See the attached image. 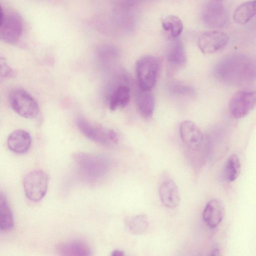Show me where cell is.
<instances>
[{
  "instance_id": "6da1fadb",
  "label": "cell",
  "mask_w": 256,
  "mask_h": 256,
  "mask_svg": "<svg viewBox=\"0 0 256 256\" xmlns=\"http://www.w3.org/2000/svg\"><path fill=\"white\" fill-rule=\"evenodd\" d=\"M216 77L225 82L240 84L248 82L256 77V63L242 55H232L216 66Z\"/></svg>"
},
{
  "instance_id": "7a4b0ae2",
  "label": "cell",
  "mask_w": 256,
  "mask_h": 256,
  "mask_svg": "<svg viewBox=\"0 0 256 256\" xmlns=\"http://www.w3.org/2000/svg\"><path fill=\"white\" fill-rule=\"evenodd\" d=\"M72 158L80 172L90 180H96L103 176L108 166L107 160L97 154L76 152L72 154Z\"/></svg>"
},
{
  "instance_id": "3957f363",
  "label": "cell",
  "mask_w": 256,
  "mask_h": 256,
  "mask_svg": "<svg viewBox=\"0 0 256 256\" xmlns=\"http://www.w3.org/2000/svg\"><path fill=\"white\" fill-rule=\"evenodd\" d=\"M77 128L87 138L105 146L116 144L118 141L116 133L108 128L96 124L82 117L76 120Z\"/></svg>"
},
{
  "instance_id": "277c9868",
  "label": "cell",
  "mask_w": 256,
  "mask_h": 256,
  "mask_svg": "<svg viewBox=\"0 0 256 256\" xmlns=\"http://www.w3.org/2000/svg\"><path fill=\"white\" fill-rule=\"evenodd\" d=\"M24 31L22 18L17 12L2 8L0 38L4 42L14 44L18 42Z\"/></svg>"
},
{
  "instance_id": "5b68a950",
  "label": "cell",
  "mask_w": 256,
  "mask_h": 256,
  "mask_svg": "<svg viewBox=\"0 0 256 256\" xmlns=\"http://www.w3.org/2000/svg\"><path fill=\"white\" fill-rule=\"evenodd\" d=\"M8 99L11 108L20 116L33 118L38 115L39 107L36 101L23 88H12L9 93Z\"/></svg>"
},
{
  "instance_id": "8992f818",
  "label": "cell",
  "mask_w": 256,
  "mask_h": 256,
  "mask_svg": "<svg viewBox=\"0 0 256 256\" xmlns=\"http://www.w3.org/2000/svg\"><path fill=\"white\" fill-rule=\"evenodd\" d=\"M158 68V60L154 56H145L138 60L136 73L140 88L152 90L156 82Z\"/></svg>"
},
{
  "instance_id": "52a82bcc",
  "label": "cell",
  "mask_w": 256,
  "mask_h": 256,
  "mask_svg": "<svg viewBox=\"0 0 256 256\" xmlns=\"http://www.w3.org/2000/svg\"><path fill=\"white\" fill-rule=\"evenodd\" d=\"M48 185V176L40 170L30 172L23 180L25 194L28 199L34 202H39L44 196Z\"/></svg>"
},
{
  "instance_id": "ba28073f",
  "label": "cell",
  "mask_w": 256,
  "mask_h": 256,
  "mask_svg": "<svg viewBox=\"0 0 256 256\" xmlns=\"http://www.w3.org/2000/svg\"><path fill=\"white\" fill-rule=\"evenodd\" d=\"M202 22L211 28H222L228 24V17L226 10L217 0L208 1L204 6L201 12Z\"/></svg>"
},
{
  "instance_id": "9c48e42d",
  "label": "cell",
  "mask_w": 256,
  "mask_h": 256,
  "mask_svg": "<svg viewBox=\"0 0 256 256\" xmlns=\"http://www.w3.org/2000/svg\"><path fill=\"white\" fill-rule=\"evenodd\" d=\"M256 106V90H242L230 100L229 109L232 116L240 119L246 116Z\"/></svg>"
},
{
  "instance_id": "30bf717a",
  "label": "cell",
  "mask_w": 256,
  "mask_h": 256,
  "mask_svg": "<svg viewBox=\"0 0 256 256\" xmlns=\"http://www.w3.org/2000/svg\"><path fill=\"white\" fill-rule=\"evenodd\" d=\"M228 41L229 38L226 34L212 30L202 33L198 38V44L202 53L210 54L224 49Z\"/></svg>"
},
{
  "instance_id": "8fae6325",
  "label": "cell",
  "mask_w": 256,
  "mask_h": 256,
  "mask_svg": "<svg viewBox=\"0 0 256 256\" xmlns=\"http://www.w3.org/2000/svg\"><path fill=\"white\" fill-rule=\"evenodd\" d=\"M179 132L184 144L192 150H197L203 142V134L200 129L194 122L186 120L181 122Z\"/></svg>"
},
{
  "instance_id": "7c38bea8",
  "label": "cell",
  "mask_w": 256,
  "mask_h": 256,
  "mask_svg": "<svg viewBox=\"0 0 256 256\" xmlns=\"http://www.w3.org/2000/svg\"><path fill=\"white\" fill-rule=\"evenodd\" d=\"M224 207L219 199L214 198L206 204L202 214L204 222L210 228L218 226L224 216Z\"/></svg>"
},
{
  "instance_id": "4fadbf2b",
  "label": "cell",
  "mask_w": 256,
  "mask_h": 256,
  "mask_svg": "<svg viewBox=\"0 0 256 256\" xmlns=\"http://www.w3.org/2000/svg\"><path fill=\"white\" fill-rule=\"evenodd\" d=\"M158 193L162 204L168 208H174L180 204V196L178 186L171 180L163 182L159 186Z\"/></svg>"
},
{
  "instance_id": "5bb4252c",
  "label": "cell",
  "mask_w": 256,
  "mask_h": 256,
  "mask_svg": "<svg viewBox=\"0 0 256 256\" xmlns=\"http://www.w3.org/2000/svg\"><path fill=\"white\" fill-rule=\"evenodd\" d=\"M7 146L12 152L22 154L27 152L32 144L30 134L23 130H16L12 132L7 138Z\"/></svg>"
},
{
  "instance_id": "9a60e30c",
  "label": "cell",
  "mask_w": 256,
  "mask_h": 256,
  "mask_svg": "<svg viewBox=\"0 0 256 256\" xmlns=\"http://www.w3.org/2000/svg\"><path fill=\"white\" fill-rule=\"evenodd\" d=\"M136 99L140 115L146 119L150 118L152 116L155 106L154 98L152 90L140 88Z\"/></svg>"
},
{
  "instance_id": "2e32d148",
  "label": "cell",
  "mask_w": 256,
  "mask_h": 256,
  "mask_svg": "<svg viewBox=\"0 0 256 256\" xmlns=\"http://www.w3.org/2000/svg\"><path fill=\"white\" fill-rule=\"evenodd\" d=\"M57 251L62 256H90L88 246L82 241L74 240L62 242L57 246Z\"/></svg>"
},
{
  "instance_id": "e0dca14e",
  "label": "cell",
  "mask_w": 256,
  "mask_h": 256,
  "mask_svg": "<svg viewBox=\"0 0 256 256\" xmlns=\"http://www.w3.org/2000/svg\"><path fill=\"white\" fill-rule=\"evenodd\" d=\"M256 16V0L246 2L235 10L233 18L239 24H245Z\"/></svg>"
},
{
  "instance_id": "ac0fdd59",
  "label": "cell",
  "mask_w": 256,
  "mask_h": 256,
  "mask_svg": "<svg viewBox=\"0 0 256 256\" xmlns=\"http://www.w3.org/2000/svg\"><path fill=\"white\" fill-rule=\"evenodd\" d=\"M166 60L173 64H182L186 60L184 46L178 37L173 38L166 54Z\"/></svg>"
},
{
  "instance_id": "d6986e66",
  "label": "cell",
  "mask_w": 256,
  "mask_h": 256,
  "mask_svg": "<svg viewBox=\"0 0 256 256\" xmlns=\"http://www.w3.org/2000/svg\"><path fill=\"white\" fill-rule=\"evenodd\" d=\"M130 99V90L125 85H119L112 91L109 98V107L112 110L124 108Z\"/></svg>"
},
{
  "instance_id": "ffe728a7",
  "label": "cell",
  "mask_w": 256,
  "mask_h": 256,
  "mask_svg": "<svg viewBox=\"0 0 256 256\" xmlns=\"http://www.w3.org/2000/svg\"><path fill=\"white\" fill-rule=\"evenodd\" d=\"M13 214L6 196L0 194V228L4 232L11 230L14 227Z\"/></svg>"
},
{
  "instance_id": "44dd1931",
  "label": "cell",
  "mask_w": 256,
  "mask_h": 256,
  "mask_svg": "<svg viewBox=\"0 0 256 256\" xmlns=\"http://www.w3.org/2000/svg\"><path fill=\"white\" fill-rule=\"evenodd\" d=\"M162 25L165 31L170 33L172 38H178L184 28L182 20L178 16L172 14L164 18L162 20Z\"/></svg>"
},
{
  "instance_id": "7402d4cb",
  "label": "cell",
  "mask_w": 256,
  "mask_h": 256,
  "mask_svg": "<svg viewBox=\"0 0 256 256\" xmlns=\"http://www.w3.org/2000/svg\"><path fill=\"white\" fill-rule=\"evenodd\" d=\"M241 170V164L239 158L236 154H232L228 159L224 169V174L226 180L234 182L238 177Z\"/></svg>"
},
{
  "instance_id": "603a6c76",
  "label": "cell",
  "mask_w": 256,
  "mask_h": 256,
  "mask_svg": "<svg viewBox=\"0 0 256 256\" xmlns=\"http://www.w3.org/2000/svg\"><path fill=\"white\" fill-rule=\"evenodd\" d=\"M128 226L130 232L134 234H140L144 232L148 226L147 216L140 214L129 218Z\"/></svg>"
},
{
  "instance_id": "cb8c5ba5",
  "label": "cell",
  "mask_w": 256,
  "mask_h": 256,
  "mask_svg": "<svg viewBox=\"0 0 256 256\" xmlns=\"http://www.w3.org/2000/svg\"><path fill=\"white\" fill-rule=\"evenodd\" d=\"M0 76L4 78H12L16 76V72L10 67L6 60L0 58Z\"/></svg>"
},
{
  "instance_id": "d4e9b609",
  "label": "cell",
  "mask_w": 256,
  "mask_h": 256,
  "mask_svg": "<svg viewBox=\"0 0 256 256\" xmlns=\"http://www.w3.org/2000/svg\"><path fill=\"white\" fill-rule=\"evenodd\" d=\"M112 256H124V252L120 250H114L112 253Z\"/></svg>"
},
{
  "instance_id": "484cf974",
  "label": "cell",
  "mask_w": 256,
  "mask_h": 256,
  "mask_svg": "<svg viewBox=\"0 0 256 256\" xmlns=\"http://www.w3.org/2000/svg\"><path fill=\"white\" fill-rule=\"evenodd\" d=\"M217 0L221 1V0Z\"/></svg>"
}]
</instances>
